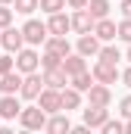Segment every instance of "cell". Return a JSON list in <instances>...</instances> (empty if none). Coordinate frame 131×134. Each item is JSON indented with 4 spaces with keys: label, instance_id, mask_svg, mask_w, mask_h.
<instances>
[{
    "label": "cell",
    "instance_id": "6da1fadb",
    "mask_svg": "<svg viewBox=\"0 0 131 134\" xmlns=\"http://www.w3.org/2000/svg\"><path fill=\"white\" fill-rule=\"evenodd\" d=\"M47 119H50V115H47L37 103H31V106H25V109H22L19 125H22L25 131H34V134H37V131H44V128H47Z\"/></svg>",
    "mask_w": 131,
    "mask_h": 134
},
{
    "label": "cell",
    "instance_id": "7a4b0ae2",
    "mask_svg": "<svg viewBox=\"0 0 131 134\" xmlns=\"http://www.w3.org/2000/svg\"><path fill=\"white\" fill-rule=\"evenodd\" d=\"M22 34H25V44H28V47H41V44L50 41L47 22H37V19H28V22L22 25Z\"/></svg>",
    "mask_w": 131,
    "mask_h": 134
},
{
    "label": "cell",
    "instance_id": "3957f363",
    "mask_svg": "<svg viewBox=\"0 0 131 134\" xmlns=\"http://www.w3.org/2000/svg\"><path fill=\"white\" fill-rule=\"evenodd\" d=\"M37 69H41V53L34 47H25V50L16 53V72L19 75H34Z\"/></svg>",
    "mask_w": 131,
    "mask_h": 134
},
{
    "label": "cell",
    "instance_id": "277c9868",
    "mask_svg": "<svg viewBox=\"0 0 131 134\" xmlns=\"http://www.w3.org/2000/svg\"><path fill=\"white\" fill-rule=\"evenodd\" d=\"M109 122V106H84L81 109V125L88 128H103Z\"/></svg>",
    "mask_w": 131,
    "mask_h": 134
},
{
    "label": "cell",
    "instance_id": "5b68a950",
    "mask_svg": "<svg viewBox=\"0 0 131 134\" xmlns=\"http://www.w3.org/2000/svg\"><path fill=\"white\" fill-rule=\"evenodd\" d=\"M44 87H47V84H44V75H37V72H34V75H25V81H22V91H19V97H22V100H31V103H37V97L44 94Z\"/></svg>",
    "mask_w": 131,
    "mask_h": 134
},
{
    "label": "cell",
    "instance_id": "8992f818",
    "mask_svg": "<svg viewBox=\"0 0 131 134\" xmlns=\"http://www.w3.org/2000/svg\"><path fill=\"white\" fill-rule=\"evenodd\" d=\"M91 75H94V81H97V84H106V87H109V84H116V81H119V78H122V72H119V66H109V63H94V69H91Z\"/></svg>",
    "mask_w": 131,
    "mask_h": 134
},
{
    "label": "cell",
    "instance_id": "52a82bcc",
    "mask_svg": "<svg viewBox=\"0 0 131 134\" xmlns=\"http://www.w3.org/2000/svg\"><path fill=\"white\" fill-rule=\"evenodd\" d=\"M37 106H41L47 115H56V112H63V91L44 87V94L37 97Z\"/></svg>",
    "mask_w": 131,
    "mask_h": 134
},
{
    "label": "cell",
    "instance_id": "ba28073f",
    "mask_svg": "<svg viewBox=\"0 0 131 134\" xmlns=\"http://www.w3.org/2000/svg\"><path fill=\"white\" fill-rule=\"evenodd\" d=\"M0 47H3L6 53L25 50V34H22V28H6V31H0Z\"/></svg>",
    "mask_w": 131,
    "mask_h": 134
},
{
    "label": "cell",
    "instance_id": "9c48e42d",
    "mask_svg": "<svg viewBox=\"0 0 131 134\" xmlns=\"http://www.w3.org/2000/svg\"><path fill=\"white\" fill-rule=\"evenodd\" d=\"M100 50H103V44L97 41V34H81V37H78V44H75V53H81L84 59H91V56L97 59Z\"/></svg>",
    "mask_w": 131,
    "mask_h": 134
},
{
    "label": "cell",
    "instance_id": "30bf717a",
    "mask_svg": "<svg viewBox=\"0 0 131 134\" xmlns=\"http://www.w3.org/2000/svg\"><path fill=\"white\" fill-rule=\"evenodd\" d=\"M94 25H97V19L88 13V9H78V13H72V31L78 34H94Z\"/></svg>",
    "mask_w": 131,
    "mask_h": 134
},
{
    "label": "cell",
    "instance_id": "8fae6325",
    "mask_svg": "<svg viewBox=\"0 0 131 134\" xmlns=\"http://www.w3.org/2000/svg\"><path fill=\"white\" fill-rule=\"evenodd\" d=\"M47 28H50V37H66V34L72 31V16H66V13L50 16L47 19Z\"/></svg>",
    "mask_w": 131,
    "mask_h": 134
},
{
    "label": "cell",
    "instance_id": "7c38bea8",
    "mask_svg": "<svg viewBox=\"0 0 131 134\" xmlns=\"http://www.w3.org/2000/svg\"><path fill=\"white\" fill-rule=\"evenodd\" d=\"M94 34H97L100 44H112V41L119 37V25H116L112 19H100L97 25H94Z\"/></svg>",
    "mask_w": 131,
    "mask_h": 134
},
{
    "label": "cell",
    "instance_id": "4fadbf2b",
    "mask_svg": "<svg viewBox=\"0 0 131 134\" xmlns=\"http://www.w3.org/2000/svg\"><path fill=\"white\" fill-rule=\"evenodd\" d=\"M44 134H72V122H69V112H56L47 119V128Z\"/></svg>",
    "mask_w": 131,
    "mask_h": 134
},
{
    "label": "cell",
    "instance_id": "5bb4252c",
    "mask_svg": "<svg viewBox=\"0 0 131 134\" xmlns=\"http://www.w3.org/2000/svg\"><path fill=\"white\" fill-rule=\"evenodd\" d=\"M22 81H25V75H19V72L3 75V78H0V94H3V97H16V94L22 91Z\"/></svg>",
    "mask_w": 131,
    "mask_h": 134
},
{
    "label": "cell",
    "instance_id": "9a60e30c",
    "mask_svg": "<svg viewBox=\"0 0 131 134\" xmlns=\"http://www.w3.org/2000/svg\"><path fill=\"white\" fill-rule=\"evenodd\" d=\"M22 109H25V106L19 103V97H0V119H6V122H9V119H19Z\"/></svg>",
    "mask_w": 131,
    "mask_h": 134
},
{
    "label": "cell",
    "instance_id": "2e32d148",
    "mask_svg": "<svg viewBox=\"0 0 131 134\" xmlns=\"http://www.w3.org/2000/svg\"><path fill=\"white\" fill-rule=\"evenodd\" d=\"M88 106H109L112 103V91L106 87V84H94L91 91H88Z\"/></svg>",
    "mask_w": 131,
    "mask_h": 134
},
{
    "label": "cell",
    "instance_id": "e0dca14e",
    "mask_svg": "<svg viewBox=\"0 0 131 134\" xmlns=\"http://www.w3.org/2000/svg\"><path fill=\"white\" fill-rule=\"evenodd\" d=\"M69 81H72V78L66 75L63 69H50V72H44V84H47V87H53V91H66V87H69Z\"/></svg>",
    "mask_w": 131,
    "mask_h": 134
},
{
    "label": "cell",
    "instance_id": "ac0fdd59",
    "mask_svg": "<svg viewBox=\"0 0 131 134\" xmlns=\"http://www.w3.org/2000/svg\"><path fill=\"white\" fill-rule=\"evenodd\" d=\"M63 72L69 75V78H75V75L88 72V63H84V56H81V53H72V56H66V59H63Z\"/></svg>",
    "mask_w": 131,
    "mask_h": 134
},
{
    "label": "cell",
    "instance_id": "d6986e66",
    "mask_svg": "<svg viewBox=\"0 0 131 134\" xmlns=\"http://www.w3.org/2000/svg\"><path fill=\"white\" fill-rule=\"evenodd\" d=\"M44 50H50V53H56V56H63V59L75 53V50H72V44H69L66 37H50V41L44 44Z\"/></svg>",
    "mask_w": 131,
    "mask_h": 134
},
{
    "label": "cell",
    "instance_id": "ffe728a7",
    "mask_svg": "<svg viewBox=\"0 0 131 134\" xmlns=\"http://www.w3.org/2000/svg\"><path fill=\"white\" fill-rule=\"evenodd\" d=\"M94 84H97V81H94V75H91V72H81V75H75V78L69 81V87H75L78 94H88Z\"/></svg>",
    "mask_w": 131,
    "mask_h": 134
},
{
    "label": "cell",
    "instance_id": "44dd1931",
    "mask_svg": "<svg viewBox=\"0 0 131 134\" xmlns=\"http://www.w3.org/2000/svg\"><path fill=\"white\" fill-rule=\"evenodd\" d=\"M109 9H112L109 0H91V3H88V13H91L97 22H100V19H109Z\"/></svg>",
    "mask_w": 131,
    "mask_h": 134
},
{
    "label": "cell",
    "instance_id": "7402d4cb",
    "mask_svg": "<svg viewBox=\"0 0 131 134\" xmlns=\"http://www.w3.org/2000/svg\"><path fill=\"white\" fill-rule=\"evenodd\" d=\"M63 109H66V112L81 109V94H78L75 87H66V91H63Z\"/></svg>",
    "mask_w": 131,
    "mask_h": 134
},
{
    "label": "cell",
    "instance_id": "603a6c76",
    "mask_svg": "<svg viewBox=\"0 0 131 134\" xmlns=\"http://www.w3.org/2000/svg\"><path fill=\"white\" fill-rule=\"evenodd\" d=\"M97 59H100V63H109V66H119L122 53H119V47H116V44H103V50H100Z\"/></svg>",
    "mask_w": 131,
    "mask_h": 134
},
{
    "label": "cell",
    "instance_id": "cb8c5ba5",
    "mask_svg": "<svg viewBox=\"0 0 131 134\" xmlns=\"http://www.w3.org/2000/svg\"><path fill=\"white\" fill-rule=\"evenodd\" d=\"M41 69H44V72H50V69H63V56L44 50V56H41Z\"/></svg>",
    "mask_w": 131,
    "mask_h": 134
},
{
    "label": "cell",
    "instance_id": "d4e9b609",
    "mask_svg": "<svg viewBox=\"0 0 131 134\" xmlns=\"http://www.w3.org/2000/svg\"><path fill=\"white\" fill-rule=\"evenodd\" d=\"M13 6H16V13L31 16L34 9H41V0H13Z\"/></svg>",
    "mask_w": 131,
    "mask_h": 134
},
{
    "label": "cell",
    "instance_id": "484cf974",
    "mask_svg": "<svg viewBox=\"0 0 131 134\" xmlns=\"http://www.w3.org/2000/svg\"><path fill=\"white\" fill-rule=\"evenodd\" d=\"M63 9H66V0H41V13H47V16H56Z\"/></svg>",
    "mask_w": 131,
    "mask_h": 134
},
{
    "label": "cell",
    "instance_id": "4316f807",
    "mask_svg": "<svg viewBox=\"0 0 131 134\" xmlns=\"http://www.w3.org/2000/svg\"><path fill=\"white\" fill-rule=\"evenodd\" d=\"M100 134H125V122H122V119H109V122L100 128Z\"/></svg>",
    "mask_w": 131,
    "mask_h": 134
},
{
    "label": "cell",
    "instance_id": "83f0119b",
    "mask_svg": "<svg viewBox=\"0 0 131 134\" xmlns=\"http://www.w3.org/2000/svg\"><path fill=\"white\" fill-rule=\"evenodd\" d=\"M9 72H16V59H13V53H3L0 56V78L9 75Z\"/></svg>",
    "mask_w": 131,
    "mask_h": 134
},
{
    "label": "cell",
    "instance_id": "f1b7e54d",
    "mask_svg": "<svg viewBox=\"0 0 131 134\" xmlns=\"http://www.w3.org/2000/svg\"><path fill=\"white\" fill-rule=\"evenodd\" d=\"M13 28V9L9 6H0V31Z\"/></svg>",
    "mask_w": 131,
    "mask_h": 134
},
{
    "label": "cell",
    "instance_id": "f546056e",
    "mask_svg": "<svg viewBox=\"0 0 131 134\" xmlns=\"http://www.w3.org/2000/svg\"><path fill=\"white\" fill-rule=\"evenodd\" d=\"M119 41H125L131 47V19H122L119 22Z\"/></svg>",
    "mask_w": 131,
    "mask_h": 134
},
{
    "label": "cell",
    "instance_id": "4dcf8cb0",
    "mask_svg": "<svg viewBox=\"0 0 131 134\" xmlns=\"http://www.w3.org/2000/svg\"><path fill=\"white\" fill-rule=\"evenodd\" d=\"M119 115H122V122H131V94L119 100Z\"/></svg>",
    "mask_w": 131,
    "mask_h": 134
},
{
    "label": "cell",
    "instance_id": "1f68e13d",
    "mask_svg": "<svg viewBox=\"0 0 131 134\" xmlns=\"http://www.w3.org/2000/svg\"><path fill=\"white\" fill-rule=\"evenodd\" d=\"M88 3H91V0H66V6L75 9V13H78V9H88Z\"/></svg>",
    "mask_w": 131,
    "mask_h": 134
},
{
    "label": "cell",
    "instance_id": "d6a6232c",
    "mask_svg": "<svg viewBox=\"0 0 131 134\" xmlns=\"http://www.w3.org/2000/svg\"><path fill=\"white\" fill-rule=\"evenodd\" d=\"M119 9H122V19H131V0H122Z\"/></svg>",
    "mask_w": 131,
    "mask_h": 134
},
{
    "label": "cell",
    "instance_id": "836d02e7",
    "mask_svg": "<svg viewBox=\"0 0 131 134\" xmlns=\"http://www.w3.org/2000/svg\"><path fill=\"white\" fill-rule=\"evenodd\" d=\"M94 131V128H88V125H75V128H72V134H91Z\"/></svg>",
    "mask_w": 131,
    "mask_h": 134
},
{
    "label": "cell",
    "instance_id": "e575fe53",
    "mask_svg": "<svg viewBox=\"0 0 131 134\" xmlns=\"http://www.w3.org/2000/svg\"><path fill=\"white\" fill-rule=\"evenodd\" d=\"M122 81H125V87H131V66L122 72Z\"/></svg>",
    "mask_w": 131,
    "mask_h": 134
},
{
    "label": "cell",
    "instance_id": "d590c367",
    "mask_svg": "<svg viewBox=\"0 0 131 134\" xmlns=\"http://www.w3.org/2000/svg\"><path fill=\"white\" fill-rule=\"evenodd\" d=\"M0 134H16V131H13V128H0Z\"/></svg>",
    "mask_w": 131,
    "mask_h": 134
},
{
    "label": "cell",
    "instance_id": "8d00e7d4",
    "mask_svg": "<svg viewBox=\"0 0 131 134\" xmlns=\"http://www.w3.org/2000/svg\"><path fill=\"white\" fill-rule=\"evenodd\" d=\"M125 134H131V122H125Z\"/></svg>",
    "mask_w": 131,
    "mask_h": 134
},
{
    "label": "cell",
    "instance_id": "74e56055",
    "mask_svg": "<svg viewBox=\"0 0 131 134\" xmlns=\"http://www.w3.org/2000/svg\"><path fill=\"white\" fill-rule=\"evenodd\" d=\"M9 3H13V0H0V6H9Z\"/></svg>",
    "mask_w": 131,
    "mask_h": 134
},
{
    "label": "cell",
    "instance_id": "f35d334b",
    "mask_svg": "<svg viewBox=\"0 0 131 134\" xmlns=\"http://www.w3.org/2000/svg\"><path fill=\"white\" fill-rule=\"evenodd\" d=\"M125 59H128V63H131V47H128V53H125Z\"/></svg>",
    "mask_w": 131,
    "mask_h": 134
},
{
    "label": "cell",
    "instance_id": "ab89813d",
    "mask_svg": "<svg viewBox=\"0 0 131 134\" xmlns=\"http://www.w3.org/2000/svg\"><path fill=\"white\" fill-rule=\"evenodd\" d=\"M16 134H34V131H25V128H22V131H16Z\"/></svg>",
    "mask_w": 131,
    "mask_h": 134
},
{
    "label": "cell",
    "instance_id": "60d3db41",
    "mask_svg": "<svg viewBox=\"0 0 131 134\" xmlns=\"http://www.w3.org/2000/svg\"><path fill=\"white\" fill-rule=\"evenodd\" d=\"M0 122H3V119H0Z\"/></svg>",
    "mask_w": 131,
    "mask_h": 134
}]
</instances>
